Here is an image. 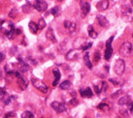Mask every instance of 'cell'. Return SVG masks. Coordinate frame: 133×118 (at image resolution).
<instances>
[{
    "label": "cell",
    "mask_w": 133,
    "mask_h": 118,
    "mask_svg": "<svg viewBox=\"0 0 133 118\" xmlns=\"http://www.w3.org/2000/svg\"><path fill=\"white\" fill-rule=\"evenodd\" d=\"M69 104H70V105H72V106H77L78 104H79V102H78V100L76 99V98H73V99L69 102Z\"/></svg>",
    "instance_id": "32"
},
{
    "label": "cell",
    "mask_w": 133,
    "mask_h": 118,
    "mask_svg": "<svg viewBox=\"0 0 133 118\" xmlns=\"http://www.w3.org/2000/svg\"><path fill=\"white\" fill-rule=\"evenodd\" d=\"M133 46L129 42H124L119 48V54L123 57H129L132 54Z\"/></svg>",
    "instance_id": "1"
},
{
    "label": "cell",
    "mask_w": 133,
    "mask_h": 118,
    "mask_svg": "<svg viewBox=\"0 0 133 118\" xmlns=\"http://www.w3.org/2000/svg\"><path fill=\"white\" fill-rule=\"evenodd\" d=\"M132 37H133V36H132Z\"/></svg>",
    "instance_id": "43"
},
{
    "label": "cell",
    "mask_w": 133,
    "mask_h": 118,
    "mask_svg": "<svg viewBox=\"0 0 133 118\" xmlns=\"http://www.w3.org/2000/svg\"><path fill=\"white\" fill-rule=\"evenodd\" d=\"M71 86H72V83L70 80H64L60 83V88L62 90H68L71 88Z\"/></svg>",
    "instance_id": "19"
},
{
    "label": "cell",
    "mask_w": 133,
    "mask_h": 118,
    "mask_svg": "<svg viewBox=\"0 0 133 118\" xmlns=\"http://www.w3.org/2000/svg\"><path fill=\"white\" fill-rule=\"evenodd\" d=\"M110 81H111V82H112V83H113L114 85H119V84H121V83H118V81L115 80L114 78H111V79H110Z\"/></svg>",
    "instance_id": "36"
},
{
    "label": "cell",
    "mask_w": 133,
    "mask_h": 118,
    "mask_svg": "<svg viewBox=\"0 0 133 118\" xmlns=\"http://www.w3.org/2000/svg\"><path fill=\"white\" fill-rule=\"evenodd\" d=\"M37 26H38V29H44L45 27H46V21L44 20V19H40L38 20V23H37Z\"/></svg>",
    "instance_id": "25"
},
{
    "label": "cell",
    "mask_w": 133,
    "mask_h": 118,
    "mask_svg": "<svg viewBox=\"0 0 133 118\" xmlns=\"http://www.w3.org/2000/svg\"><path fill=\"white\" fill-rule=\"evenodd\" d=\"M84 62H85V66L88 67L89 70H91V69H92V63L90 62V60H89V52H85V56H84Z\"/></svg>",
    "instance_id": "18"
},
{
    "label": "cell",
    "mask_w": 133,
    "mask_h": 118,
    "mask_svg": "<svg viewBox=\"0 0 133 118\" xmlns=\"http://www.w3.org/2000/svg\"><path fill=\"white\" fill-rule=\"evenodd\" d=\"M100 58H101V56L99 54V51H95V53H94V63L98 62Z\"/></svg>",
    "instance_id": "29"
},
{
    "label": "cell",
    "mask_w": 133,
    "mask_h": 118,
    "mask_svg": "<svg viewBox=\"0 0 133 118\" xmlns=\"http://www.w3.org/2000/svg\"><path fill=\"white\" fill-rule=\"evenodd\" d=\"M33 8L36 9L38 12L43 13V12L47 11V9H48V4H47V2L44 1V0H35V2H34V4H33Z\"/></svg>",
    "instance_id": "5"
},
{
    "label": "cell",
    "mask_w": 133,
    "mask_h": 118,
    "mask_svg": "<svg viewBox=\"0 0 133 118\" xmlns=\"http://www.w3.org/2000/svg\"><path fill=\"white\" fill-rule=\"evenodd\" d=\"M46 38L48 39L49 41H51L52 43H56V38L55 36V33H54V30L52 28H49L47 30V32H46Z\"/></svg>",
    "instance_id": "14"
},
{
    "label": "cell",
    "mask_w": 133,
    "mask_h": 118,
    "mask_svg": "<svg viewBox=\"0 0 133 118\" xmlns=\"http://www.w3.org/2000/svg\"><path fill=\"white\" fill-rule=\"evenodd\" d=\"M77 56H79V52L77 50H70L66 54V59L67 60H76Z\"/></svg>",
    "instance_id": "17"
},
{
    "label": "cell",
    "mask_w": 133,
    "mask_h": 118,
    "mask_svg": "<svg viewBox=\"0 0 133 118\" xmlns=\"http://www.w3.org/2000/svg\"><path fill=\"white\" fill-rule=\"evenodd\" d=\"M32 7H33V5L31 6V4L27 2V3H26L25 5L23 6V7H22V10H23V12H24V13H26V14H28V13H30V11H31V9H32Z\"/></svg>",
    "instance_id": "24"
},
{
    "label": "cell",
    "mask_w": 133,
    "mask_h": 118,
    "mask_svg": "<svg viewBox=\"0 0 133 118\" xmlns=\"http://www.w3.org/2000/svg\"><path fill=\"white\" fill-rule=\"evenodd\" d=\"M127 107H128V110L130 111V113L133 114V102H130V103L127 105Z\"/></svg>",
    "instance_id": "31"
},
{
    "label": "cell",
    "mask_w": 133,
    "mask_h": 118,
    "mask_svg": "<svg viewBox=\"0 0 133 118\" xmlns=\"http://www.w3.org/2000/svg\"><path fill=\"white\" fill-rule=\"evenodd\" d=\"M1 78H2V70L0 69V79H1Z\"/></svg>",
    "instance_id": "38"
},
{
    "label": "cell",
    "mask_w": 133,
    "mask_h": 118,
    "mask_svg": "<svg viewBox=\"0 0 133 118\" xmlns=\"http://www.w3.org/2000/svg\"><path fill=\"white\" fill-rule=\"evenodd\" d=\"M12 98H13V97L8 96L7 92H6L3 88H0V101H3L6 105H8V104L10 103V101H11Z\"/></svg>",
    "instance_id": "10"
},
{
    "label": "cell",
    "mask_w": 133,
    "mask_h": 118,
    "mask_svg": "<svg viewBox=\"0 0 133 118\" xmlns=\"http://www.w3.org/2000/svg\"><path fill=\"white\" fill-rule=\"evenodd\" d=\"M119 112H121V114H122V116H124L125 118H127L128 115H127V110H126V109H124V110H121Z\"/></svg>",
    "instance_id": "33"
},
{
    "label": "cell",
    "mask_w": 133,
    "mask_h": 118,
    "mask_svg": "<svg viewBox=\"0 0 133 118\" xmlns=\"http://www.w3.org/2000/svg\"><path fill=\"white\" fill-rule=\"evenodd\" d=\"M81 10L83 13V16L85 17L88 16V14L90 11V5L89 2H85V1H81Z\"/></svg>",
    "instance_id": "12"
},
{
    "label": "cell",
    "mask_w": 133,
    "mask_h": 118,
    "mask_svg": "<svg viewBox=\"0 0 133 118\" xmlns=\"http://www.w3.org/2000/svg\"><path fill=\"white\" fill-rule=\"evenodd\" d=\"M113 40H114V36H112L107 41V43H106V49H105L104 57H105V60H107V61H109L111 59L112 55H113V48H112V42H113Z\"/></svg>",
    "instance_id": "4"
},
{
    "label": "cell",
    "mask_w": 133,
    "mask_h": 118,
    "mask_svg": "<svg viewBox=\"0 0 133 118\" xmlns=\"http://www.w3.org/2000/svg\"><path fill=\"white\" fill-rule=\"evenodd\" d=\"M122 90H118L117 93H115V94H113V95H112V98H116V97H118V95H119V94H122Z\"/></svg>",
    "instance_id": "35"
},
{
    "label": "cell",
    "mask_w": 133,
    "mask_h": 118,
    "mask_svg": "<svg viewBox=\"0 0 133 118\" xmlns=\"http://www.w3.org/2000/svg\"><path fill=\"white\" fill-rule=\"evenodd\" d=\"M28 26H29V30H30V32H31V33L37 34L38 30H39V29H38V26H37V24H36L35 22L30 21L29 24H28Z\"/></svg>",
    "instance_id": "20"
},
{
    "label": "cell",
    "mask_w": 133,
    "mask_h": 118,
    "mask_svg": "<svg viewBox=\"0 0 133 118\" xmlns=\"http://www.w3.org/2000/svg\"><path fill=\"white\" fill-rule=\"evenodd\" d=\"M16 16H17V9L14 8V9H12V11L10 12V14H9V17L12 18V19H15Z\"/></svg>",
    "instance_id": "28"
},
{
    "label": "cell",
    "mask_w": 133,
    "mask_h": 118,
    "mask_svg": "<svg viewBox=\"0 0 133 118\" xmlns=\"http://www.w3.org/2000/svg\"><path fill=\"white\" fill-rule=\"evenodd\" d=\"M64 27H65L67 31H69L70 33L75 32V31H76V28H77L76 23L73 21H71V20H65V21H64Z\"/></svg>",
    "instance_id": "9"
},
{
    "label": "cell",
    "mask_w": 133,
    "mask_h": 118,
    "mask_svg": "<svg viewBox=\"0 0 133 118\" xmlns=\"http://www.w3.org/2000/svg\"><path fill=\"white\" fill-rule=\"evenodd\" d=\"M91 46H92V45H91V43H87V44H85V42L84 44L82 45V47L80 48V49H81V50H83V51H87L89 48H91Z\"/></svg>",
    "instance_id": "26"
},
{
    "label": "cell",
    "mask_w": 133,
    "mask_h": 118,
    "mask_svg": "<svg viewBox=\"0 0 133 118\" xmlns=\"http://www.w3.org/2000/svg\"><path fill=\"white\" fill-rule=\"evenodd\" d=\"M50 13H51L52 16H55V17H58V16L60 15V13H61V10H60L59 7H54L52 10H51Z\"/></svg>",
    "instance_id": "22"
},
{
    "label": "cell",
    "mask_w": 133,
    "mask_h": 118,
    "mask_svg": "<svg viewBox=\"0 0 133 118\" xmlns=\"http://www.w3.org/2000/svg\"><path fill=\"white\" fill-rule=\"evenodd\" d=\"M22 118H34V115L30 111H24L22 114Z\"/></svg>",
    "instance_id": "27"
},
{
    "label": "cell",
    "mask_w": 133,
    "mask_h": 118,
    "mask_svg": "<svg viewBox=\"0 0 133 118\" xmlns=\"http://www.w3.org/2000/svg\"><path fill=\"white\" fill-rule=\"evenodd\" d=\"M110 6V3H109V0H101L98 3L96 4V8L99 10V11H106L108 8Z\"/></svg>",
    "instance_id": "8"
},
{
    "label": "cell",
    "mask_w": 133,
    "mask_h": 118,
    "mask_svg": "<svg viewBox=\"0 0 133 118\" xmlns=\"http://www.w3.org/2000/svg\"><path fill=\"white\" fill-rule=\"evenodd\" d=\"M51 107L55 111H56L57 113H61L66 110V107L63 103H59V102H52L51 104Z\"/></svg>",
    "instance_id": "6"
},
{
    "label": "cell",
    "mask_w": 133,
    "mask_h": 118,
    "mask_svg": "<svg viewBox=\"0 0 133 118\" xmlns=\"http://www.w3.org/2000/svg\"><path fill=\"white\" fill-rule=\"evenodd\" d=\"M80 95L83 98H91L93 95V92L89 87H87L85 89H81L80 90Z\"/></svg>",
    "instance_id": "13"
},
{
    "label": "cell",
    "mask_w": 133,
    "mask_h": 118,
    "mask_svg": "<svg viewBox=\"0 0 133 118\" xmlns=\"http://www.w3.org/2000/svg\"><path fill=\"white\" fill-rule=\"evenodd\" d=\"M81 1H83V0H81Z\"/></svg>",
    "instance_id": "42"
},
{
    "label": "cell",
    "mask_w": 133,
    "mask_h": 118,
    "mask_svg": "<svg viewBox=\"0 0 133 118\" xmlns=\"http://www.w3.org/2000/svg\"><path fill=\"white\" fill-rule=\"evenodd\" d=\"M89 35L90 38H92V39H95L97 38V33H96V31L93 29L92 25H89Z\"/></svg>",
    "instance_id": "21"
},
{
    "label": "cell",
    "mask_w": 133,
    "mask_h": 118,
    "mask_svg": "<svg viewBox=\"0 0 133 118\" xmlns=\"http://www.w3.org/2000/svg\"><path fill=\"white\" fill-rule=\"evenodd\" d=\"M131 5L133 6V0H131Z\"/></svg>",
    "instance_id": "41"
},
{
    "label": "cell",
    "mask_w": 133,
    "mask_h": 118,
    "mask_svg": "<svg viewBox=\"0 0 133 118\" xmlns=\"http://www.w3.org/2000/svg\"><path fill=\"white\" fill-rule=\"evenodd\" d=\"M97 107H98L99 109H101L102 111H108L109 109H110V107H109V105H107V104H105V103L99 104V105L97 106Z\"/></svg>",
    "instance_id": "23"
},
{
    "label": "cell",
    "mask_w": 133,
    "mask_h": 118,
    "mask_svg": "<svg viewBox=\"0 0 133 118\" xmlns=\"http://www.w3.org/2000/svg\"><path fill=\"white\" fill-rule=\"evenodd\" d=\"M52 74L55 76V80L52 81V86H57L59 80H60V72L58 71L57 68H55L52 70Z\"/></svg>",
    "instance_id": "15"
},
{
    "label": "cell",
    "mask_w": 133,
    "mask_h": 118,
    "mask_svg": "<svg viewBox=\"0 0 133 118\" xmlns=\"http://www.w3.org/2000/svg\"><path fill=\"white\" fill-rule=\"evenodd\" d=\"M4 59H5V54H4L3 52H0V63L3 62Z\"/></svg>",
    "instance_id": "34"
},
{
    "label": "cell",
    "mask_w": 133,
    "mask_h": 118,
    "mask_svg": "<svg viewBox=\"0 0 133 118\" xmlns=\"http://www.w3.org/2000/svg\"><path fill=\"white\" fill-rule=\"evenodd\" d=\"M4 118H10V117H9V116H8L7 114H5V116H4Z\"/></svg>",
    "instance_id": "39"
},
{
    "label": "cell",
    "mask_w": 133,
    "mask_h": 118,
    "mask_svg": "<svg viewBox=\"0 0 133 118\" xmlns=\"http://www.w3.org/2000/svg\"><path fill=\"white\" fill-rule=\"evenodd\" d=\"M131 102V100H130V96L128 95H124V96L121 97L118 101V104L119 106H126V105H128V104Z\"/></svg>",
    "instance_id": "16"
},
{
    "label": "cell",
    "mask_w": 133,
    "mask_h": 118,
    "mask_svg": "<svg viewBox=\"0 0 133 118\" xmlns=\"http://www.w3.org/2000/svg\"><path fill=\"white\" fill-rule=\"evenodd\" d=\"M124 70H125V62H124V60L123 59H118L115 63L114 66L115 73L118 76H121V75L123 74Z\"/></svg>",
    "instance_id": "3"
},
{
    "label": "cell",
    "mask_w": 133,
    "mask_h": 118,
    "mask_svg": "<svg viewBox=\"0 0 133 118\" xmlns=\"http://www.w3.org/2000/svg\"><path fill=\"white\" fill-rule=\"evenodd\" d=\"M96 20H97V23L99 24L101 27H103V28H107L109 27V21H108V19L102 15H97L96 17Z\"/></svg>",
    "instance_id": "7"
},
{
    "label": "cell",
    "mask_w": 133,
    "mask_h": 118,
    "mask_svg": "<svg viewBox=\"0 0 133 118\" xmlns=\"http://www.w3.org/2000/svg\"><path fill=\"white\" fill-rule=\"evenodd\" d=\"M6 114L9 116V117H16V113L15 112H8V113H6Z\"/></svg>",
    "instance_id": "37"
},
{
    "label": "cell",
    "mask_w": 133,
    "mask_h": 118,
    "mask_svg": "<svg viewBox=\"0 0 133 118\" xmlns=\"http://www.w3.org/2000/svg\"><path fill=\"white\" fill-rule=\"evenodd\" d=\"M56 1H57V2H62V1H64V0H56Z\"/></svg>",
    "instance_id": "40"
},
{
    "label": "cell",
    "mask_w": 133,
    "mask_h": 118,
    "mask_svg": "<svg viewBox=\"0 0 133 118\" xmlns=\"http://www.w3.org/2000/svg\"><path fill=\"white\" fill-rule=\"evenodd\" d=\"M17 82H18V85H19V87L22 90H24V89L27 87V84H28V82L26 80L25 78L22 77V75L19 76L18 78H17Z\"/></svg>",
    "instance_id": "11"
},
{
    "label": "cell",
    "mask_w": 133,
    "mask_h": 118,
    "mask_svg": "<svg viewBox=\"0 0 133 118\" xmlns=\"http://www.w3.org/2000/svg\"><path fill=\"white\" fill-rule=\"evenodd\" d=\"M31 83L33 85L34 87L36 89H38L39 91H41L42 93H47L48 92V86L45 84L44 82L40 79H38V78H31Z\"/></svg>",
    "instance_id": "2"
},
{
    "label": "cell",
    "mask_w": 133,
    "mask_h": 118,
    "mask_svg": "<svg viewBox=\"0 0 133 118\" xmlns=\"http://www.w3.org/2000/svg\"><path fill=\"white\" fill-rule=\"evenodd\" d=\"M93 89H94V91H95V93L97 94V95H99L100 93H101V88H100L99 86H97V85H93Z\"/></svg>",
    "instance_id": "30"
}]
</instances>
